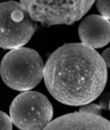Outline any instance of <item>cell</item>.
I'll return each instance as SVG.
<instances>
[{"label": "cell", "mask_w": 110, "mask_h": 130, "mask_svg": "<svg viewBox=\"0 0 110 130\" xmlns=\"http://www.w3.org/2000/svg\"><path fill=\"white\" fill-rule=\"evenodd\" d=\"M109 110H110V103H109Z\"/></svg>", "instance_id": "13"}, {"label": "cell", "mask_w": 110, "mask_h": 130, "mask_svg": "<svg viewBox=\"0 0 110 130\" xmlns=\"http://www.w3.org/2000/svg\"><path fill=\"white\" fill-rule=\"evenodd\" d=\"M53 106L37 91H24L15 97L9 108L13 124L22 130H40L52 121Z\"/></svg>", "instance_id": "5"}, {"label": "cell", "mask_w": 110, "mask_h": 130, "mask_svg": "<svg viewBox=\"0 0 110 130\" xmlns=\"http://www.w3.org/2000/svg\"><path fill=\"white\" fill-rule=\"evenodd\" d=\"M96 4L101 15L110 21V0H97Z\"/></svg>", "instance_id": "8"}, {"label": "cell", "mask_w": 110, "mask_h": 130, "mask_svg": "<svg viewBox=\"0 0 110 130\" xmlns=\"http://www.w3.org/2000/svg\"><path fill=\"white\" fill-rule=\"evenodd\" d=\"M33 21L42 26L72 25L93 6L95 0H20Z\"/></svg>", "instance_id": "3"}, {"label": "cell", "mask_w": 110, "mask_h": 130, "mask_svg": "<svg viewBox=\"0 0 110 130\" xmlns=\"http://www.w3.org/2000/svg\"><path fill=\"white\" fill-rule=\"evenodd\" d=\"M44 63L39 53L20 47L7 52L0 63V75L11 89L27 91L37 86L43 78Z\"/></svg>", "instance_id": "2"}, {"label": "cell", "mask_w": 110, "mask_h": 130, "mask_svg": "<svg viewBox=\"0 0 110 130\" xmlns=\"http://www.w3.org/2000/svg\"><path fill=\"white\" fill-rule=\"evenodd\" d=\"M36 22L17 1L0 3V47L16 49L23 47L32 38Z\"/></svg>", "instance_id": "4"}, {"label": "cell", "mask_w": 110, "mask_h": 130, "mask_svg": "<svg viewBox=\"0 0 110 130\" xmlns=\"http://www.w3.org/2000/svg\"><path fill=\"white\" fill-rule=\"evenodd\" d=\"M107 67L94 48L68 43L55 50L44 64L43 79L48 92L61 104L80 107L103 92Z\"/></svg>", "instance_id": "1"}, {"label": "cell", "mask_w": 110, "mask_h": 130, "mask_svg": "<svg viewBox=\"0 0 110 130\" xmlns=\"http://www.w3.org/2000/svg\"><path fill=\"white\" fill-rule=\"evenodd\" d=\"M13 128V122L8 115L0 111V129L10 130Z\"/></svg>", "instance_id": "9"}, {"label": "cell", "mask_w": 110, "mask_h": 130, "mask_svg": "<svg viewBox=\"0 0 110 130\" xmlns=\"http://www.w3.org/2000/svg\"><path fill=\"white\" fill-rule=\"evenodd\" d=\"M109 103H110V94L109 93H106V94H104L101 97L99 106L103 110H108L109 109Z\"/></svg>", "instance_id": "11"}, {"label": "cell", "mask_w": 110, "mask_h": 130, "mask_svg": "<svg viewBox=\"0 0 110 130\" xmlns=\"http://www.w3.org/2000/svg\"><path fill=\"white\" fill-rule=\"evenodd\" d=\"M44 129H100L110 130V121L101 115L74 112L51 121Z\"/></svg>", "instance_id": "7"}, {"label": "cell", "mask_w": 110, "mask_h": 130, "mask_svg": "<svg viewBox=\"0 0 110 130\" xmlns=\"http://www.w3.org/2000/svg\"><path fill=\"white\" fill-rule=\"evenodd\" d=\"M78 35L81 43L94 49L104 47L110 42V22L102 15H89L80 23Z\"/></svg>", "instance_id": "6"}, {"label": "cell", "mask_w": 110, "mask_h": 130, "mask_svg": "<svg viewBox=\"0 0 110 130\" xmlns=\"http://www.w3.org/2000/svg\"><path fill=\"white\" fill-rule=\"evenodd\" d=\"M101 108L99 105H96V104H85V105H82L80 107V110L81 112H85V113H91V114H96V115H101Z\"/></svg>", "instance_id": "10"}, {"label": "cell", "mask_w": 110, "mask_h": 130, "mask_svg": "<svg viewBox=\"0 0 110 130\" xmlns=\"http://www.w3.org/2000/svg\"><path fill=\"white\" fill-rule=\"evenodd\" d=\"M101 56H102V58H103V60H104V62L106 64V67L110 68V47L105 49Z\"/></svg>", "instance_id": "12"}]
</instances>
